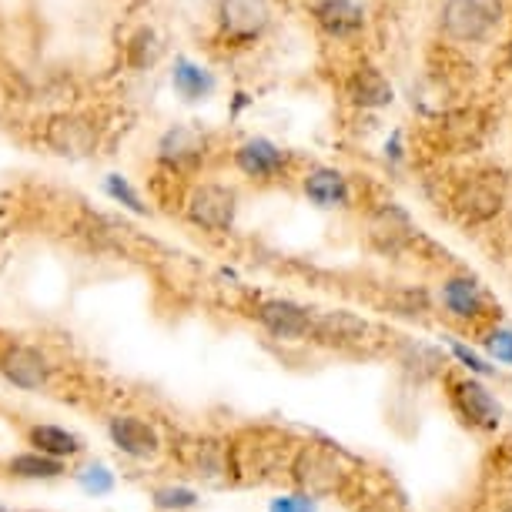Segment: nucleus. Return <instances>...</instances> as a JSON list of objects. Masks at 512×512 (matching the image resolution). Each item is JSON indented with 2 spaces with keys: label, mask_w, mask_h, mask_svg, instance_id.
Segmentation results:
<instances>
[{
  "label": "nucleus",
  "mask_w": 512,
  "mask_h": 512,
  "mask_svg": "<svg viewBox=\"0 0 512 512\" xmlns=\"http://www.w3.org/2000/svg\"><path fill=\"white\" fill-rule=\"evenodd\" d=\"M171 84L185 101H205L211 91H215V77H211L205 67L181 57L175 61V74H171Z\"/></svg>",
  "instance_id": "nucleus-21"
},
{
  "label": "nucleus",
  "mask_w": 512,
  "mask_h": 512,
  "mask_svg": "<svg viewBox=\"0 0 512 512\" xmlns=\"http://www.w3.org/2000/svg\"><path fill=\"white\" fill-rule=\"evenodd\" d=\"M185 462L201 479H225V476H231V442L215 439V436L195 439L188 446Z\"/></svg>",
  "instance_id": "nucleus-15"
},
{
  "label": "nucleus",
  "mask_w": 512,
  "mask_h": 512,
  "mask_svg": "<svg viewBox=\"0 0 512 512\" xmlns=\"http://www.w3.org/2000/svg\"><path fill=\"white\" fill-rule=\"evenodd\" d=\"M272 21L268 0H221L218 4V24L221 34L231 41H255Z\"/></svg>",
  "instance_id": "nucleus-9"
},
{
  "label": "nucleus",
  "mask_w": 512,
  "mask_h": 512,
  "mask_svg": "<svg viewBox=\"0 0 512 512\" xmlns=\"http://www.w3.org/2000/svg\"><path fill=\"white\" fill-rule=\"evenodd\" d=\"M205 158V134L195 128H171L158 144V161L171 171H188Z\"/></svg>",
  "instance_id": "nucleus-14"
},
{
  "label": "nucleus",
  "mask_w": 512,
  "mask_h": 512,
  "mask_svg": "<svg viewBox=\"0 0 512 512\" xmlns=\"http://www.w3.org/2000/svg\"><path fill=\"white\" fill-rule=\"evenodd\" d=\"M312 14L328 37H352L365 27V11L355 0H318Z\"/></svg>",
  "instance_id": "nucleus-16"
},
{
  "label": "nucleus",
  "mask_w": 512,
  "mask_h": 512,
  "mask_svg": "<svg viewBox=\"0 0 512 512\" xmlns=\"http://www.w3.org/2000/svg\"><path fill=\"white\" fill-rule=\"evenodd\" d=\"M506 512H512V506H509V509H506Z\"/></svg>",
  "instance_id": "nucleus-31"
},
{
  "label": "nucleus",
  "mask_w": 512,
  "mask_h": 512,
  "mask_svg": "<svg viewBox=\"0 0 512 512\" xmlns=\"http://www.w3.org/2000/svg\"><path fill=\"white\" fill-rule=\"evenodd\" d=\"M305 195L312 205L318 208H345L352 201V188H349V178L335 168H315L308 171L305 181H302Z\"/></svg>",
  "instance_id": "nucleus-17"
},
{
  "label": "nucleus",
  "mask_w": 512,
  "mask_h": 512,
  "mask_svg": "<svg viewBox=\"0 0 512 512\" xmlns=\"http://www.w3.org/2000/svg\"><path fill=\"white\" fill-rule=\"evenodd\" d=\"M415 235L412 218L405 215L399 205H382L372 211L369 218V241L385 255H399L402 248H409V241Z\"/></svg>",
  "instance_id": "nucleus-12"
},
{
  "label": "nucleus",
  "mask_w": 512,
  "mask_h": 512,
  "mask_svg": "<svg viewBox=\"0 0 512 512\" xmlns=\"http://www.w3.org/2000/svg\"><path fill=\"white\" fill-rule=\"evenodd\" d=\"M7 472L17 479H57L64 476V462L41 456V452H21V456L7 462Z\"/></svg>",
  "instance_id": "nucleus-22"
},
{
  "label": "nucleus",
  "mask_w": 512,
  "mask_h": 512,
  "mask_svg": "<svg viewBox=\"0 0 512 512\" xmlns=\"http://www.w3.org/2000/svg\"><path fill=\"white\" fill-rule=\"evenodd\" d=\"M44 144L61 158H88L98 148V128L88 118L61 114L44 128Z\"/></svg>",
  "instance_id": "nucleus-8"
},
{
  "label": "nucleus",
  "mask_w": 512,
  "mask_h": 512,
  "mask_svg": "<svg viewBox=\"0 0 512 512\" xmlns=\"http://www.w3.org/2000/svg\"><path fill=\"white\" fill-rule=\"evenodd\" d=\"M0 512H7V509H0Z\"/></svg>",
  "instance_id": "nucleus-32"
},
{
  "label": "nucleus",
  "mask_w": 512,
  "mask_h": 512,
  "mask_svg": "<svg viewBox=\"0 0 512 512\" xmlns=\"http://www.w3.org/2000/svg\"><path fill=\"white\" fill-rule=\"evenodd\" d=\"M154 502H158V509H188L195 506V492L191 489H158L154 492Z\"/></svg>",
  "instance_id": "nucleus-26"
},
{
  "label": "nucleus",
  "mask_w": 512,
  "mask_h": 512,
  "mask_svg": "<svg viewBox=\"0 0 512 512\" xmlns=\"http://www.w3.org/2000/svg\"><path fill=\"white\" fill-rule=\"evenodd\" d=\"M272 512H312V499L308 496H292V499H278Z\"/></svg>",
  "instance_id": "nucleus-29"
},
{
  "label": "nucleus",
  "mask_w": 512,
  "mask_h": 512,
  "mask_svg": "<svg viewBox=\"0 0 512 512\" xmlns=\"http://www.w3.org/2000/svg\"><path fill=\"white\" fill-rule=\"evenodd\" d=\"M452 355H456L459 362H466V369H469V372H479V375H486V372H489V365L482 362L476 352H469L466 345H452Z\"/></svg>",
  "instance_id": "nucleus-28"
},
{
  "label": "nucleus",
  "mask_w": 512,
  "mask_h": 512,
  "mask_svg": "<svg viewBox=\"0 0 512 512\" xmlns=\"http://www.w3.org/2000/svg\"><path fill=\"white\" fill-rule=\"evenodd\" d=\"M489 355L496 362H506L512 365V332H506V328H496V332L489 335Z\"/></svg>",
  "instance_id": "nucleus-27"
},
{
  "label": "nucleus",
  "mask_w": 512,
  "mask_h": 512,
  "mask_svg": "<svg viewBox=\"0 0 512 512\" xmlns=\"http://www.w3.org/2000/svg\"><path fill=\"white\" fill-rule=\"evenodd\" d=\"M27 439H31L34 452H41V456H51L57 462L74 459V456H81V452H84L81 436H74V432L61 429V425H34V429L27 432Z\"/></svg>",
  "instance_id": "nucleus-20"
},
{
  "label": "nucleus",
  "mask_w": 512,
  "mask_h": 512,
  "mask_svg": "<svg viewBox=\"0 0 512 512\" xmlns=\"http://www.w3.org/2000/svg\"><path fill=\"white\" fill-rule=\"evenodd\" d=\"M108 436L114 446L131 459H154L161 452L158 429L144 419H138V415H114L108 422Z\"/></svg>",
  "instance_id": "nucleus-10"
},
{
  "label": "nucleus",
  "mask_w": 512,
  "mask_h": 512,
  "mask_svg": "<svg viewBox=\"0 0 512 512\" xmlns=\"http://www.w3.org/2000/svg\"><path fill=\"white\" fill-rule=\"evenodd\" d=\"M104 191H108V195L118 201V205H124V208H131L134 215H144V208L141 205V195L138 191H134L131 185H128V178H121V175H108V181H104Z\"/></svg>",
  "instance_id": "nucleus-24"
},
{
  "label": "nucleus",
  "mask_w": 512,
  "mask_h": 512,
  "mask_svg": "<svg viewBox=\"0 0 512 512\" xmlns=\"http://www.w3.org/2000/svg\"><path fill=\"white\" fill-rule=\"evenodd\" d=\"M442 305H446L449 315L462 318V322H472V318H479L482 308H486V295H482V288L472 282V278L456 275L442 285Z\"/></svg>",
  "instance_id": "nucleus-19"
},
{
  "label": "nucleus",
  "mask_w": 512,
  "mask_h": 512,
  "mask_svg": "<svg viewBox=\"0 0 512 512\" xmlns=\"http://www.w3.org/2000/svg\"><path fill=\"white\" fill-rule=\"evenodd\" d=\"M452 402H456L459 415L476 429H496L502 419L499 402L492 399V392L476 379H462L452 385Z\"/></svg>",
  "instance_id": "nucleus-11"
},
{
  "label": "nucleus",
  "mask_w": 512,
  "mask_h": 512,
  "mask_svg": "<svg viewBox=\"0 0 512 512\" xmlns=\"http://www.w3.org/2000/svg\"><path fill=\"white\" fill-rule=\"evenodd\" d=\"M349 98L355 108H389L395 91L379 67H359L349 81Z\"/></svg>",
  "instance_id": "nucleus-18"
},
{
  "label": "nucleus",
  "mask_w": 512,
  "mask_h": 512,
  "mask_svg": "<svg viewBox=\"0 0 512 512\" xmlns=\"http://www.w3.org/2000/svg\"><path fill=\"white\" fill-rule=\"evenodd\" d=\"M399 365L405 372H415V379H432L442 369V355L436 349H429V345L409 342L399 355Z\"/></svg>",
  "instance_id": "nucleus-23"
},
{
  "label": "nucleus",
  "mask_w": 512,
  "mask_h": 512,
  "mask_svg": "<svg viewBox=\"0 0 512 512\" xmlns=\"http://www.w3.org/2000/svg\"><path fill=\"white\" fill-rule=\"evenodd\" d=\"M502 21V0H446L442 31L459 44H476Z\"/></svg>",
  "instance_id": "nucleus-2"
},
{
  "label": "nucleus",
  "mask_w": 512,
  "mask_h": 512,
  "mask_svg": "<svg viewBox=\"0 0 512 512\" xmlns=\"http://www.w3.org/2000/svg\"><path fill=\"white\" fill-rule=\"evenodd\" d=\"M288 476L302 496L315 499V496H332V492H342L345 482H349V469L342 466V459L328 449L318 446H302L288 462Z\"/></svg>",
  "instance_id": "nucleus-1"
},
{
  "label": "nucleus",
  "mask_w": 512,
  "mask_h": 512,
  "mask_svg": "<svg viewBox=\"0 0 512 512\" xmlns=\"http://www.w3.org/2000/svg\"><path fill=\"white\" fill-rule=\"evenodd\" d=\"M255 322L272 338H282V342H305V338L312 335L315 312L292 302V298H268V302L255 308Z\"/></svg>",
  "instance_id": "nucleus-6"
},
{
  "label": "nucleus",
  "mask_w": 512,
  "mask_h": 512,
  "mask_svg": "<svg viewBox=\"0 0 512 512\" xmlns=\"http://www.w3.org/2000/svg\"><path fill=\"white\" fill-rule=\"evenodd\" d=\"M0 375L17 389L41 392L54 379V365L44 352L31 349V345H7L0 352Z\"/></svg>",
  "instance_id": "nucleus-7"
},
{
  "label": "nucleus",
  "mask_w": 512,
  "mask_h": 512,
  "mask_svg": "<svg viewBox=\"0 0 512 512\" xmlns=\"http://www.w3.org/2000/svg\"><path fill=\"white\" fill-rule=\"evenodd\" d=\"M452 205L462 221H489L506 205V185L499 175H472L456 188Z\"/></svg>",
  "instance_id": "nucleus-4"
},
{
  "label": "nucleus",
  "mask_w": 512,
  "mask_h": 512,
  "mask_svg": "<svg viewBox=\"0 0 512 512\" xmlns=\"http://www.w3.org/2000/svg\"><path fill=\"white\" fill-rule=\"evenodd\" d=\"M235 164H238V171L245 178L268 181V178H278L288 168V154L278 148V144H272V141L251 138V141H245L235 151Z\"/></svg>",
  "instance_id": "nucleus-13"
},
{
  "label": "nucleus",
  "mask_w": 512,
  "mask_h": 512,
  "mask_svg": "<svg viewBox=\"0 0 512 512\" xmlns=\"http://www.w3.org/2000/svg\"><path fill=\"white\" fill-rule=\"evenodd\" d=\"M509 64H512V51H509Z\"/></svg>",
  "instance_id": "nucleus-30"
},
{
  "label": "nucleus",
  "mask_w": 512,
  "mask_h": 512,
  "mask_svg": "<svg viewBox=\"0 0 512 512\" xmlns=\"http://www.w3.org/2000/svg\"><path fill=\"white\" fill-rule=\"evenodd\" d=\"M185 215L195 228L221 235V231L235 225L238 195L228 185H198L191 188V195L185 201Z\"/></svg>",
  "instance_id": "nucleus-3"
},
{
  "label": "nucleus",
  "mask_w": 512,
  "mask_h": 512,
  "mask_svg": "<svg viewBox=\"0 0 512 512\" xmlns=\"http://www.w3.org/2000/svg\"><path fill=\"white\" fill-rule=\"evenodd\" d=\"M158 54H161V44H158V37H154V31H141L131 41V64L134 67L154 64V57H158Z\"/></svg>",
  "instance_id": "nucleus-25"
},
{
  "label": "nucleus",
  "mask_w": 512,
  "mask_h": 512,
  "mask_svg": "<svg viewBox=\"0 0 512 512\" xmlns=\"http://www.w3.org/2000/svg\"><path fill=\"white\" fill-rule=\"evenodd\" d=\"M369 338H372V325L365 322L362 315L315 312L308 342H318V345H325V349H338V352H355V349H362V345H369Z\"/></svg>",
  "instance_id": "nucleus-5"
}]
</instances>
